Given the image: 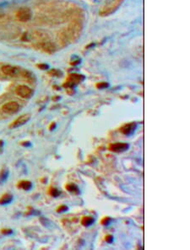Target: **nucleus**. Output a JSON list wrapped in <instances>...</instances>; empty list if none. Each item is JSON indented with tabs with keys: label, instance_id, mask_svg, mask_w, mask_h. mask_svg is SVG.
Returning <instances> with one entry per match:
<instances>
[{
	"label": "nucleus",
	"instance_id": "nucleus-1",
	"mask_svg": "<svg viewBox=\"0 0 190 250\" xmlns=\"http://www.w3.org/2000/svg\"><path fill=\"white\" fill-rule=\"evenodd\" d=\"M123 0H107L106 4L100 11L101 15H108L119 7Z\"/></svg>",
	"mask_w": 190,
	"mask_h": 250
},
{
	"label": "nucleus",
	"instance_id": "nucleus-2",
	"mask_svg": "<svg viewBox=\"0 0 190 250\" xmlns=\"http://www.w3.org/2000/svg\"><path fill=\"white\" fill-rule=\"evenodd\" d=\"M16 17L21 22H26V21L30 20L32 18V11L29 8H26V7L21 8L16 13Z\"/></svg>",
	"mask_w": 190,
	"mask_h": 250
},
{
	"label": "nucleus",
	"instance_id": "nucleus-3",
	"mask_svg": "<svg viewBox=\"0 0 190 250\" xmlns=\"http://www.w3.org/2000/svg\"><path fill=\"white\" fill-rule=\"evenodd\" d=\"M15 93L23 99H29L30 97H32L33 91L26 85H20L16 88Z\"/></svg>",
	"mask_w": 190,
	"mask_h": 250
},
{
	"label": "nucleus",
	"instance_id": "nucleus-4",
	"mask_svg": "<svg viewBox=\"0 0 190 250\" xmlns=\"http://www.w3.org/2000/svg\"><path fill=\"white\" fill-rule=\"evenodd\" d=\"M20 109V105L17 102L12 101V102H8L2 106V110L4 113L6 114H15L16 112H18Z\"/></svg>",
	"mask_w": 190,
	"mask_h": 250
},
{
	"label": "nucleus",
	"instance_id": "nucleus-5",
	"mask_svg": "<svg viewBox=\"0 0 190 250\" xmlns=\"http://www.w3.org/2000/svg\"><path fill=\"white\" fill-rule=\"evenodd\" d=\"M31 119V115L30 114H24V115L19 116L16 120H15L10 125V128H17L21 125H25Z\"/></svg>",
	"mask_w": 190,
	"mask_h": 250
},
{
	"label": "nucleus",
	"instance_id": "nucleus-6",
	"mask_svg": "<svg viewBox=\"0 0 190 250\" xmlns=\"http://www.w3.org/2000/svg\"><path fill=\"white\" fill-rule=\"evenodd\" d=\"M37 47L40 48L41 50L44 52H48V53H53L56 51V47L55 45L50 42H40L37 44Z\"/></svg>",
	"mask_w": 190,
	"mask_h": 250
},
{
	"label": "nucleus",
	"instance_id": "nucleus-7",
	"mask_svg": "<svg viewBox=\"0 0 190 250\" xmlns=\"http://www.w3.org/2000/svg\"><path fill=\"white\" fill-rule=\"evenodd\" d=\"M129 147V145L128 143H112L109 146V150L113 152H123L127 151Z\"/></svg>",
	"mask_w": 190,
	"mask_h": 250
},
{
	"label": "nucleus",
	"instance_id": "nucleus-8",
	"mask_svg": "<svg viewBox=\"0 0 190 250\" xmlns=\"http://www.w3.org/2000/svg\"><path fill=\"white\" fill-rule=\"evenodd\" d=\"M84 76H82V75H80V74L73 73V74H71L69 77V80H68V82H67V86L72 88L75 84L82 82V81L84 80Z\"/></svg>",
	"mask_w": 190,
	"mask_h": 250
},
{
	"label": "nucleus",
	"instance_id": "nucleus-9",
	"mask_svg": "<svg viewBox=\"0 0 190 250\" xmlns=\"http://www.w3.org/2000/svg\"><path fill=\"white\" fill-rule=\"evenodd\" d=\"M136 126H137L136 123L132 122V123H129V124H127V125H123L121 129H120V131H121L123 134H124V135H130V134H132L133 132L135 130Z\"/></svg>",
	"mask_w": 190,
	"mask_h": 250
},
{
	"label": "nucleus",
	"instance_id": "nucleus-10",
	"mask_svg": "<svg viewBox=\"0 0 190 250\" xmlns=\"http://www.w3.org/2000/svg\"><path fill=\"white\" fill-rule=\"evenodd\" d=\"M2 72L5 75L13 76L16 73V68L12 67V66H10V65H5L2 68Z\"/></svg>",
	"mask_w": 190,
	"mask_h": 250
},
{
	"label": "nucleus",
	"instance_id": "nucleus-11",
	"mask_svg": "<svg viewBox=\"0 0 190 250\" xmlns=\"http://www.w3.org/2000/svg\"><path fill=\"white\" fill-rule=\"evenodd\" d=\"M95 219L91 216H84L82 220H81V224L83 225L84 227H90L91 225L94 223Z\"/></svg>",
	"mask_w": 190,
	"mask_h": 250
},
{
	"label": "nucleus",
	"instance_id": "nucleus-12",
	"mask_svg": "<svg viewBox=\"0 0 190 250\" xmlns=\"http://www.w3.org/2000/svg\"><path fill=\"white\" fill-rule=\"evenodd\" d=\"M18 187L21 188L22 190H29L32 189V182H30V181L23 180V181H21V182L18 184Z\"/></svg>",
	"mask_w": 190,
	"mask_h": 250
},
{
	"label": "nucleus",
	"instance_id": "nucleus-13",
	"mask_svg": "<svg viewBox=\"0 0 190 250\" xmlns=\"http://www.w3.org/2000/svg\"><path fill=\"white\" fill-rule=\"evenodd\" d=\"M66 190L69 191L70 193L72 194H74V195H79V190L77 185H75L74 184H69L66 185Z\"/></svg>",
	"mask_w": 190,
	"mask_h": 250
},
{
	"label": "nucleus",
	"instance_id": "nucleus-14",
	"mask_svg": "<svg viewBox=\"0 0 190 250\" xmlns=\"http://www.w3.org/2000/svg\"><path fill=\"white\" fill-rule=\"evenodd\" d=\"M13 200V196L10 194H4L1 198H0V205H5L11 202V200Z\"/></svg>",
	"mask_w": 190,
	"mask_h": 250
},
{
	"label": "nucleus",
	"instance_id": "nucleus-15",
	"mask_svg": "<svg viewBox=\"0 0 190 250\" xmlns=\"http://www.w3.org/2000/svg\"><path fill=\"white\" fill-rule=\"evenodd\" d=\"M69 32H70V35L71 36H74L77 34V35H79V26H76V25H72V26H69Z\"/></svg>",
	"mask_w": 190,
	"mask_h": 250
},
{
	"label": "nucleus",
	"instance_id": "nucleus-16",
	"mask_svg": "<svg viewBox=\"0 0 190 250\" xmlns=\"http://www.w3.org/2000/svg\"><path fill=\"white\" fill-rule=\"evenodd\" d=\"M8 170L7 169H3L0 173V183H4L8 178Z\"/></svg>",
	"mask_w": 190,
	"mask_h": 250
},
{
	"label": "nucleus",
	"instance_id": "nucleus-17",
	"mask_svg": "<svg viewBox=\"0 0 190 250\" xmlns=\"http://www.w3.org/2000/svg\"><path fill=\"white\" fill-rule=\"evenodd\" d=\"M50 194H51V195H52V196H54V197H58V196H59V195H60L61 192H60V191L58 190V189H56V188H51Z\"/></svg>",
	"mask_w": 190,
	"mask_h": 250
},
{
	"label": "nucleus",
	"instance_id": "nucleus-18",
	"mask_svg": "<svg viewBox=\"0 0 190 250\" xmlns=\"http://www.w3.org/2000/svg\"><path fill=\"white\" fill-rule=\"evenodd\" d=\"M68 211V206H60L57 209V212H58V213L64 212V211Z\"/></svg>",
	"mask_w": 190,
	"mask_h": 250
},
{
	"label": "nucleus",
	"instance_id": "nucleus-19",
	"mask_svg": "<svg viewBox=\"0 0 190 250\" xmlns=\"http://www.w3.org/2000/svg\"><path fill=\"white\" fill-rule=\"evenodd\" d=\"M110 222H111V218H110V217H105V218L102 219L101 222V225H104V226L108 225Z\"/></svg>",
	"mask_w": 190,
	"mask_h": 250
},
{
	"label": "nucleus",
	"instance_id": "nucleus-20",
	"mask_svg": "<svg viewBox=\"0 0 190 250\" xmlns=\"http://www.w3.org/2000/svg\"><path fill=\"white\" fill-rule=\"evenodd\" d=\"M108 86H109L108 83H101L96 84V87H97L98 89H106V88H107Z\"/></svg>",
	"mask_w": 190,
	"mask_h": 250
},
{
	"label": "nucleus",
	"instance_id": "nucleus-21",
	"mask_svg": "<svg viewBox=\"0 0 190 250\" xmlns=\"http://www.w3.org/2000/svg\"><path fill=\"white\" fill-rule=\"evenodd\" d=\"M105 240L107 243H112V241H113V237H112V235H106L105 238Z\"/></svg>",
	"mask_w": 190,
	"mask_h": 250
},
{
	"label": "nucleus",
	"instance_id": "nucleus-22",
	"mask_svg": "<svg viewBox=\"0 0 190 250\" xmlns=\"http://www.w3.org/2000/svg\"><path fill=\"white\" fill-rule=\"evenodd\" d=\"M13 232H12V230L10 229H3L2 230V233L4 235H9V234H11Z\"/></svg>",
	"mask_w": 190,
	"mask_h": 250
},
{
	"label": "nucleus",
	"instance_id": "nucleus-23",
	"mask_svg": "<svg viewBox=\"0 0 190 250\" xmlns=\"http://www.w3.org/2000/svg\"><path fill=\"white\" fill-rule=\"evenodd\" d=\"M38 67H39V68H41V69L46 70V69H48V65H47V64H40V65H38Z\"/></svg>",
	"mask_w": 190,
	"mask_h": 250
},
{
	"label": "nucleus",
	"instance_id": "nucleus-24",
	"mask_svg": "<svg viewBox=\"0 0 190 250\" xmlns=\"http://www.w3.org/2000/svg\"><path fill=\"white\" fill-rule=\"evenodd\" d=\"M3 147H4V141L0 140V153L3 151Z\"/></svg>",
	"mask_w": 190,
	"mask_h": 250
},
{
	"label": "nucleus",
	"instance_id": "nucleus-25",
	"mask_svg": "<svg viewBox=\"0 0 190 250\" xmlns=\"http://www.w3.org/2000/svg\"><path fill=\"white\" fill-rule=\"evenodd\" d=\"M55 126H56V124H55V123H53V124H52V125H51V128H50V130H52L53 129H54V127H55Z\"/></svg>",
	"mask_w": 190,
	"mask_h": 250
}]
</instances>
